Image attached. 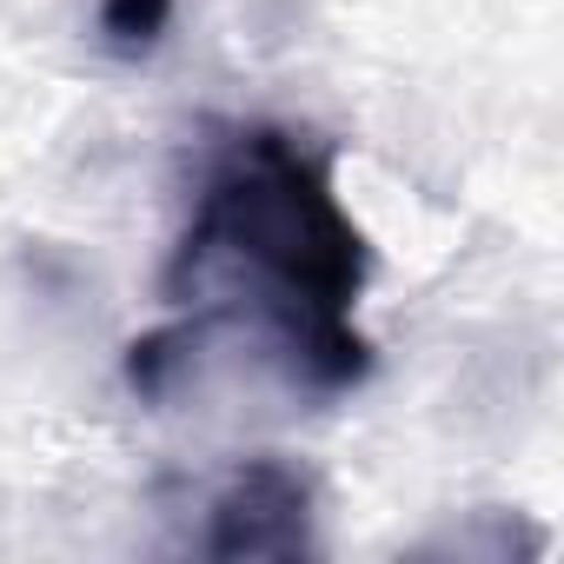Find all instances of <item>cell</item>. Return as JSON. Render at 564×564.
<instances>
[{
	"mask_svg": "<svg viewBox=\"0 0 564 564\" xmlns=\"http://www.w3.org/2000/svg\"><path fill=\"white\" fill-rule=\"evenodd\" d=\"M366 265L333 166L286 127H232L199 166L160 279L180 319L127 352L133 392L160 405L213 359H239L293 399L352 392L372 372V339L352 319Z\"/></svg>",
	"mask_w": 564,
	"mask_h": 564,
	"instance_id": "cell-1",
	"label": "cell"
},
{
	"mask_svg": "<svg viewBox=\"0 0 564 564\" xmlns=\"http://www.w3.org/2000/svg\"><path fill=\"white\" fill-rule=\"evenodd\" d=\"M206 557H306L319 551V491L293 458H239L199 505Z\"/></svg>",
	"mask_w": 564,
	"mask_h": 564,
	"instance_id": "cell-2",
	"label": "cell"
},
{
	"mask_svg": "<svg viewBox=\"0 0 564 564\" xmlns=\"http://www.w3.org/2000/svg\"><path fill=\"white\" fill-rule=\"evenodd\" d=\"M173 28V0H100V41L127 61L153 54Z\"/></svg>",
	"mask_w": 564,
	"mask_h": 564,
	"instance_id": "cell-3",
	"label": "cell"
}]
</instances>
